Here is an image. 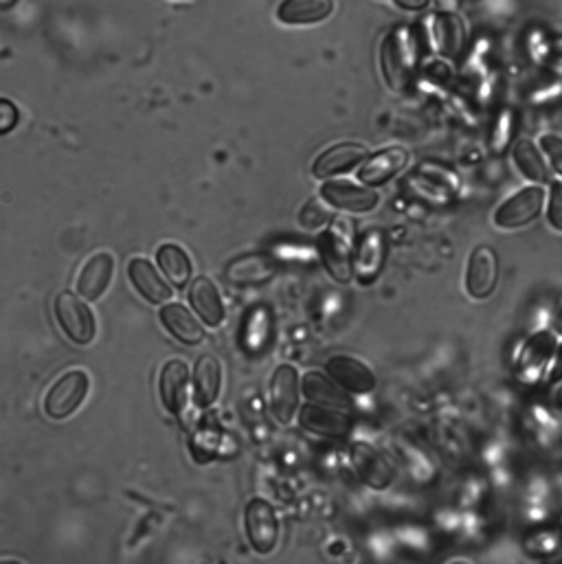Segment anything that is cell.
Returning <instances> with one entry per match:
<instances>
[{
	"label": "cell",
	"mask_w": 562,
	"mask_h": 564,
	"mask_svg": "<svg viewBox=\"0 0 562 564\" xmlns=\"http://www.w3.org/2000/svg\"><path fill=\"white\" fill-rule=\"evenodd\" d=\"M415 64H418V49H415L411 29H393L380 47V66L389 90H393V93L407 90L413 80Z\"/></svg>",
	"instance_id": "cell-1"
},
{
	"label": "cell",
	"mask_w": 562,
	"mask_h": 564,
	"mask_svg": "<svg viewBox=\"0 0 562 564\" xmlns=\"http://www.w3.org/2000/svg\"><path fill=\"white\" fill-rule=\"evenodd\" d=\"M352 240H354V227L347 218L332 220L330 227L325 229L317 240L321 262L325 270H328L339 284H350L354 277Z\"/></svg>",
	"instance_id": "cell-2"
},
{
	"label": "cell",
	"mask_w": 562,
	"mask_h": 564,
	"mask_svg": "<svg viewBox=\"0 0 562 564\" xmlns=\"http://www.w3.org/2000/svg\"><path fill=\"white\" fill-rule=\"evenodd\" d=\"M88 389H91V380L82 369L66 371L53 382L47 396H44V413L53 420H64L80 409V404L88 396Z\"/></svg>",
	"instance_id": "cell-3"
},
{
	"label": "cell",
	"mask_w": 562,
	"mask_h": 564,
	"mask_svg": "<svg viewBox=\"0 0 562 564\" xmlns=\"http://www.w3.org/2000/svg\"><path fill=\"white\" fill-rule=\"evenodd\" d=\"M55 319H58L62 332L71 338L73 343L77 345H88L93 343L95 338V317L91 308L86 306V303L71 295V292H60L58 297H55Z\"/></svg>",
	"instance_id": "cell-4"
},
{
	"label": "cell",
	"mask_w": 562,
	"mask_h": 564,
	"mask_svg": "<svg viewBox=\"0 0 562 564\" xmlns=\"http://www.w3.org/2000/svg\"><path fill=\"white\" fill-rule=\"evenodd\" d=\"M244 527L257 554H271L279 543V521L275 507L264 499H251L244 510Z\"/></svg>",
	"instance_id": "cell-5"
},
{
	"label": "cell",
	"mask_w": 562,
	"mask_h": 564,
	"mask_svg": "<svg viewBox=\"0 0 562 564\" xmlns=\"http://www.w3.org/2000/svg\"><path fill=\"white\" fill-rule=\"evenodd\" d=\"M543 202H545V191L534 185V187H525L521 189L519 194H514L512 198H508L503 205L494 213V224L499 229H521L527 227V224L534 222L543 211Z\"/></svg>",
	"instance_id": "cell-6"
},
{
	"label": "cell",
	"mask_w": 562,
	"mask_h": 564,
	"mask_svg": "<svg viewBox=\"0 0 562 564\" xmlns=\"http://www.w3.org/2000/svg\"><path fill=\"white\" fill-rule=\"evenodd\" d=\"M499 284V255L488 244H479L468 259L466 290L472 299H488Z\"/></svg>",
	"instance_id": "cell-7"
},
{
	"label": "cell",
	"mask_w": 562,
	"mask_h": 564,
	"mask_svg": "<svg viewBox=\"0 0 562 564\" xmlns=\"http://www.w3.org/2000/svg\"><path fill=\"white\" fill-rule=\"evenodd\" d=\"M321 198L332 209L347 213H369L378 207V191L369 187H358L347 180H330L321 187Z\"/></svg>",
	"instance_id": "cell-8"
},
{
	"label": "cell",
	"mask_w": 562,
	"mask_h": 564,
	"mask_svg": "<svg viewBox=\"0 0 562 564\" xmlns=\"http://www.w3.org/2000/svg\"><path fill=\"white\" fill-rule=\"evenodd\" d=\"M299 371L279 365L271 378V411L279 424H290L299 409Z\"/></svg>",
	"instance_id": "cell-9"
},
{
	"label": "cell",
	"mask_w": 562,
	"mask_h": 564,
	"mask_svg": "<svg viewBox=\"0 0 562 564\" xmlns=\"http://www.w3.org/2000/svg\"><path fill=\"white\" fill-rule=\"evenodd\" d=\"M385 255H387L385 233L378 229L365 231L352 255V268L356 279L365 286L372 284V281L380 275L382 264H385Z\"/></svg>",
	"instance_id": "cell-10"
},
{
	"label": "cell",
	"mask_w": 562,
	"mask_h": 564,
	"mask_svg": "<svg viewBox=\"0 0 562 564\" xmlns=\"http://www.w3.org/2000/svg\"><path fill=\"white\" fill-rule=\"evenodd\" d=\"M350 459L354 464V470L358 472V477H361L369 488H374V490L389 488L393 477H396V470H393L389 461L369 444H363V442L352 444Z\"/></svg>",
	"instance_id": "cell-11"
},
{
	"label": "cell",
	"mask_w": 562,
	"mask_h": 564,
	"mask_svg": "<svg viewBox=\"0 0 562 564\" xmlns=\"http://www.w3.org/2000/svg\"><path fill=\"white\" fill-rule=\"evenodd\" d=\"M112 273H115V259L110 253L99 251L93 257H88L75 279L77 295L86 301L99 299L108 290Z\"/></svg>",
	"instance_id": "cell-12"
},
{
	"label": "cell",
	"mask_w": 562,
	"mask_h": 564,
	"mask_svg": "<svg viewBox=\"0 0 562 564\" xmlns=\"http://www.w3.org/2000/svg\"><path fill=\"white\" fill-rule=\"evenodd\" d=\"M299 426L303 431L321 437H345L352 431V420L350 415L339 409H328V406L308 402L299 411Z\"/></svg>",
	"instance_id": "cell-13"
},
{
	"label": "cell",
	"mask_w": 562,
	"mask_h": 564,
	"mask_svg": "<svg viewBox=\"0 0 562 564\" xmlns=\"http://www.w3.org/2000/svg\"><path fill=\"white\" fill-rule=\"evenodd\" d=\"M325 371L336 385L350 393H369L376 389L374 371L352 356H332Z\"/></svg>",
	"instance_id": "cell-14"
},
{
	"label": "cell",
	"mask_w": 562,
	"mask_h": 564,
	"mask_svg": "<svg viewBox=\"0 0 562 564\" xmlns=\"http://www.w3.org/2000/svg\"><path fill=\"white\" fill-rule=\"evenodd\" d=\"M367 148L361 143H339L325 150L317 161L312 163V174L319 180H328L336 174L350 172L363 159H367Z\"/></svg>",
	"instance_id": "cell-15"
},
{
	"label": "cell",
	"mask_w": 562,
	"mask_h": 564,
	"mask_svg": "<svg viewBox=\"0 0 562 564\" xmlns=\"http://www.w3.org/2000/svg\"><path fill=\"white\" fill-rule=\"evenodd\" d=\"M159 391L167 411L174 415L185 411L189 400V367L183 360H170V363L163 365Z\"/></svg>",
	"instance_id": "cell-16"
},
{
	"label": "cell",
	"mask_w": 562,
	"mask_h": 564,
	"mask_svg": "<svg viewBox=\"0 0 562 564\" xmlns=\"http://www.w3.org/2000/svg\"><path fill=\"white\" fill-rule=\"evenodd\" d=\"M409 163V152L402 148H387L374 156H369L367 163L358 172L361 183L367 187H380L389 183V180L400 174Z\"/></svg>",
	"instance_id": "cell-17"
},
{
	"label": "cell",
	"mask_w": 562,
	"mask_h": 564,
	"mask_svg": "<svg viewBox=\"0 0 562 564\" xmlns=\"http://www.w3.org/2000/svg\"><path fill=\"white\" fill-rule=\"evenodd\" d=\"M277 273V262L271 255H244L233 259L227 266V279L235 286H260L273 279Z\"/></svg>",
	"instance_id": "cell-18"
},
{
	"label": "cell",
	"mask_w": 562,
	"mask_h": 564,
	"mask_svg": "<svg viewBox=\"0 0 562 564\" xmlns=\"http://www.w3.org/2000/svg\"><path fill=\"white\" fill-rule=\"evenodd\" d=\"M334 0H284L277 7V20L288 27H306L328 20Z\"/></svg>",
	"instance_id": "cell-19"
},
{
	"label": "cell",
	"mask_w": 562,
	"mask_h": 564,
	"mask_svg": "<svg viewBox=\"0 0 562 564\" xmlns=\"http://www.w3.org/2000/svg\"><path fill=\"white\" fill-rule=\"evenodd\" d=\"M128 277L139 295L150 303H165L172 299L170 284L159 275V270H156L148 259L134 257L128 264Z\"/></svg>",
	"instance_id": "cell-20"
},
{
	"label": "cell",
	"mask_w": 562,
	"mask_h": 564,
	"mask_svg": "<svg viewBox=\"0 0 562 564\" xmlns=\"http://www.w3.org/2000/svg\"><path fill=\"white\" fill-rule=\"evenodd\" d=\"M189 303L198 317L211 327H218L224 321V303L218 286L209 277H196L189 286Z\"/></svg>",
	"instance_id": "cell-21"
},
{
	"label": "cell",
	"mask_w": 562,
	"mask_h": 564,
	"mask_svg": "<svg viewBox=\"0 0 562 564\" xmlns=\"http://www.w3.org/2000/svg\"><path fill=\"white\" fill-rule=\"evenodd\" d=\"M301 389H303V396H306L312 404H319V406H328V409H350L352 400L347 393H343L345 389L336 387V382L330 380L328 376H323L321 371H308L306 376H303L301 382Z\"/></svg>",
	"instance_id": "cell-22"
},
{
	"label": "cell",
	"mask_w": 562,
	"mask_h": 564,
	"mask_svg": "<svg viewBox=\"0 0 562 564\" xmlns=\"http://www.w3.org/2000/svg\"><path fill=\"white\" fill-rule=\"evenodd\" d=\"M161 323L176 341L185 345H198L205 338V330H202L198 319L181 303H167V306H163Z\"/></svg>",
	"instance_id": "cell-23"
},
{
	"label": "cell",
	"mask_w": 562,
	"mask_h": 564,
	"mask_svg": "<svg viewBox=\"0 0 562 564\" xmlns=\"http://www.w3.org/2000/svg\"><path fill=\"white\" fill-rule=\"evenodd\" d=\"M222 387V365L216 356L205 354L198 358V363L194 367V396L196 404L211 406L218 400V393Z\"/></svg>",
	"instance_id": "cell-24"
},
{
	"label": "cell",
	"mask_w": 562,
	"mask_h": 564,
	"mask_svg": "<svg viewBox=\"0 0 562 564\" xmlns=\"http://www.w3.org/2000/svg\"><path fill=\"white\" fill-rule=\"evenodd\" d=\"M433 42L435 49L446 58H457L466 47V29L464 22L455 14H437L433 18Z\"/></svg>",
	"instance_id": "cell-25"
},
{
	"label": "cell",
	"mask_w": 562,
	"mask_h": 564,
	"mask_svg": "<svg viewBox=\"0 0 562 564\" xmlns=\"http://www.w3.org/2000/svg\"><path fill=\"white\" fill-rule=\"evenodd\" d=\"M271 338H273V314L266 308L251 310L242 330V345L246 352L253 356L262 354L264 349L271 345Z\"/></svg>",
	"instance_id": "cell-26"
},
{
	"label": "cell",
	"mask_w": 562,
	"mask_h": 564,
	"mask_svg": "<svg viewBox=\"0 0 562 564\" xmlns=\"http://www.w3.org/2000/svg\"><path fill=\"white\" fill-rule=\"evenodd\" d=\"M512 159H514V165L519 167V172L527 180H532V183L536 185L549 183V169L532 141H527V139L516 141L512 145Z\"/></svg>",
	"instance_id": "cell-27"
},
{
	"label": "cell",
	"mask_w": 562,
	"mask_h": 564,
	"mask_svg": "<svg viewBox=\"0 0 562 564\" xmlns=\"http://www.w3.org/2000/svg\"><path fill=\"white\" fill-rule=\"evenodd\" d=\"M156 259L165 273V277L172 281L174 286H185L191 277V259L178 244H163L156 251Z\"/></svg>",
	"instance_id": "cell-28"
},
{
	"label": "cell",
	"mask_w": 562,
	"mask_h": 564,
	"mask_svg": "<svg viewBox=\"0 0 562 564\" xmlns=\"http://www.w3.org/2000/svg\"><path fill=\"white\" fill-rule=\"evenodd\" d=\"M516 132V112L512 108L499 110L497 119H494V126L490 132V152L492 154H503L510 148V143L514 139Z\"/></svg>",
	"instance_id": "cell-29"
},
{
	"label": "cell",
	"mask_w": 562,
	"mask_h": 564,
	"mask_svg": "<svg viewBox=\"0 0 562 564\" xmlns=\"http://www.w3.org/2000/svg\"><path fill=\"white\" fill-rule=\"evenodd\" d=\"M332 207L323 198H312L306 202V207L299 213V222L306 231H319L328 227L332 222Z\"/></svg>",
	"instance_id": "cell-30"
},
{
	"label": "cell",
	"mask_w": 562,
	"mask_h": 564,
	"mask_svg": "<svg viewBox=\"0 0 562 564\" xmlns=\"http://www.w3.org/2000/svg\"><path fill=\"white\" fill-rule=\"evenodd\" d=\"M547 220L556 231L562 233V183H552V191H549Z\"/></svg>",
	"instance_id": "cell-31"
},
{
	"label": "cell",
	"mask_w": 562,
	"mask_h": 564,
	"mask_svg": "<svg viewBox=\"0 0 562 564\" xmlns=\"http://www.w3.org/2000/svg\"><path fill=\"white\" fill-rule=\"evenodd\" d=\"M541 148L549 156L556 172L562 176V139L554 137V134H547V137L541 139Z\"/></svg>",
	"instance_id": "cell-32"
},
{
	"label": "cell",
	"mask_w": 562,
	"mask_h": 564,
	"mask_svg": "<svg viewBox=\"0 0 562 564\" xmlns=\"http://www.w3.org/2000/svg\"><path fill=\"white\" fill-rule=\"evenodd\" d=\"M18 108L9 99H0V134H7L16 128Z\"/></svg>",
	"instance_id": "cell-33"
},
{
	"label": "cell",
	"mask_w": 562,
	"mask_h": 564,
	"mask_svg": "<svg viewBox=\"0 0 562 564\" xmlns=\"http://www.w3.org/2000/svg\"><path fill=\"white\" fill-rule=\"evenodd\" d=\"M429 3H433L440 14H455L462 0H429Z\"/></svg>",
	"instance_id": "cell-34"
},
{
	"label": "cell",
	"mask_w": 562,
	"mask_h": 564,
	"mask_svg": "<svg viewBox=\"0 0 562 564\" xmlns=\"http://www.w3.org/2000/svg\"><path fill=\"white\" fill-rule=\"evenodd\" d=\"M398 7L402 9H409V11H420L424 9L426 5H429V0H393Z\"/></svg>",
	"instance_id": "cell-35"
},
{
	"label": "cell",
	"mask_w": 562,
	"mask_h": 564,
	"mask_svg": "<svg viewBox=\"0 0 562 564\" xmlns=\"http://www.w3.org/2000/svg\"><path fill=\"white\" fill-rule=\"evenodd\" d=\"M562 378V345L558 347V354L554 360V367H552V380H560Z\"/></svg>",
	"instance_id": "cell-36"
},
{
	"label": "cell",
	"mask_w": 562,
	"mask_h": 564,
	"mask_svg": "<svg viewBox=\"0 0 562 564\" xmlns=\"http://www.w3.org/2000/svg\"><path fill=\"white\" fill-rule=\"evenodd\" d=\"M554 404L558 406V409H562V385L558 387V391H556V396H554Z\"/></svg>",
	"instance_id": "cell-37"
},
{
	"label": "cell",
	"mask_w": 562,
	"mask_h": 564,
	"mask_svg": "<svg viewBox=\"0 0 562 564\" xmlns=\"http://www.w3.org/2000/svg\"><path fill=\"white\" fill-rule=\"evenodd\" d=\"M554 327H556V332H558V334H562V308L558 310V317H556Z\"/></svg>",
	"instance_id": "cell-38"
},
{
	"label": "cell",
	"mask_w": 562,
	"mask_h": 564,
	"mask_svg": "<svg viewBox=\"0 0 562 564\" xmlns=\"http://www.w3.org/2000/svg\"><path fill=\"white\" fill-rule=\"evenodd\" d=\"M0 564H20V562H16V560H0Z\"/></svg>",
	"instance_id": "cell-39"
},
{
	"label": "cell",
	"mask_w": 562,
	"mask_h": 564,
	"mask_svg": "<svg viewBox=\"0 0 562 564\" xmlns=\"http://www.w3.org/2000/svg\"><path fill=\"white\" fill-rule=\"evenodd\" d=\"M451 564H468V562H462V560H457V562H451Z\"/></svg>",
	"instance_id": "cell-40"
},
{
	"label": "cell",
	"mask_w": 562,
	"mask_h": 564,
	"mask_svg": "<svg viewBox=\"0 0 562 564\" xmlns=\"http://www.w3.org/2000/svg\"><path fill=\"white\" fill-rule=\"evenodd\" d=\"M468 3H470V0H468Z\"/></svg>",
	"instance_id": "cell-41"
}]
</instances>
